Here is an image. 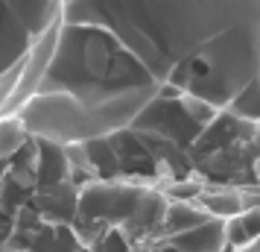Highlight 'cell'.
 Wrapping results in <instances>:
<instances>
[{
    "label": "cell",
    "instance_id": "obj_1",
    "mask_svg": "<svg viewBox=\"0 0 260 252\" xmlns=\"http://www.w3.org/2000/svg\"><path fill=\"white\" fill-rule=\"evenodd\" d=\"M254 123H257V144H260V118L254 120Z\"/></svg>",
    "mask_w": 260,
    "mask_h": 252
}]
</instances>
